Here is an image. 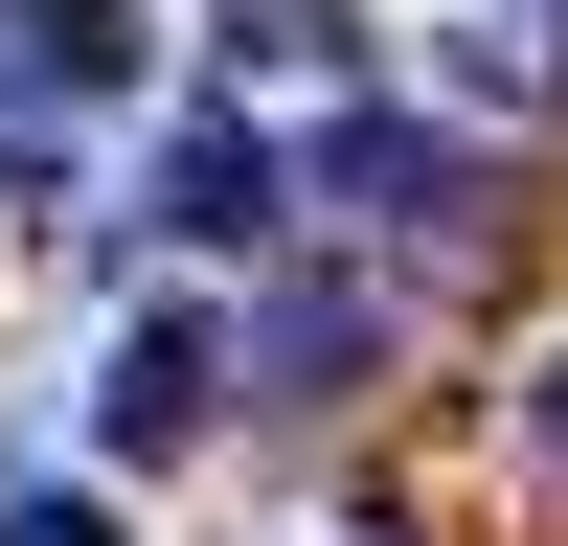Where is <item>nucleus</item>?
<instances>
[{"label":"nucleus","instance_id":"nucleus-4","mask_svg":"<svg viewBox=\"0 0 568 546\" xmlns=\"http://www.w3.org/2000/svg\"><path fill=\"white\" fill-rule=\"evenodd\" d=\"M0 69L23 91H136V0H0Z\"/></svg>","mask_w":568,"mask_h":546},{"label":"nucleus","instance_id":"nucleus-8","mask_svg":"<svg viewBox=\"0 0 568 546\" xmlns=\"http://www.w3.org/2000/svg\"><path fill=\"white\" fill-rule=\"evenodd\" d=\"M524 455H546V478H568V342H546V387H524Z\"/></svg>","mask_w":568,"mask_h":546},{"label":"nucleus","instance_id":"nucleus-6","mask_svg":"<svg viewBox=\"0 0 568 546\" xmlns=\"http://www.w3.org/2000/svg\"><path fill=\"white\" fill-rule=\"evenodd\" d=\"M205 46H227V69H342L364 23H342V0H205Z\"/></svg>","mask_w":568,"mask_h":546},{"label":"nucleus","instance_id":"nucleus-3","mask_svg":"<svg viewBox=\"0 0 568 546\" xmlns=\"http://www.w3.org/2000/svg\"><path fill=\"white\" fill-rule=\"evenodd\" d=\"M205 410H227V342H205V318H136V342L91 364V433H114V455H182Z\"/></svg>","mask_w":568,"mask_h":546},{"label":"nucleus","instance_id":"nucleus-7","mask_svg":"<svg viewBox=\"0 0 568 546\" xmlns=\"http://www.w3.org/2000/svg\"><path fill=\"white\" fill-rule=\"evenodd\" d=\"M0 546H114V501H0Z\"/></svg>","mask_w":568,"mask_h":546},{"label":"nucleus","instance_id":"nucleus-1","mask_svg":"<svg viewBox=\"0 0 568 546\" xmlns=\"http://www.w3.org/2000/svg\"><path fill=\"white\" fill-rule=\"evenodd\" d=\"M318 205H342V228H409V251H455L478 160H455V136H409V114H342V136H318Z\"/></svg>","mask_w":568,"mask_h":546},{"label":"nucleus","instance_id":"nucleus-2","mask_svg":"<svg viewBox=\"0 0 568 546\" xmlns=\"http://www.w3.org/2000/svg\"><path fill=\"white\" fill-rule=\"evenodd\" d=\"M160 228H182V251H273V228H296L273 136H251V114H182V136H160Z\"/></svg>","mask_w":568,"mask_h":546},{"label":"nucleus","instance_id":"nucleus-5","mask_svg":"<svg viewBox=\"0 0 568 546\" xmlns=\"http://www.w3.org/2000/svg\"><path fill=\"white\" fill-rule=\"evenodd\" d=\"M364 342H387V318H364V296H342V273H296V296H273V318H251V364H273V387H342V364H364Z\"/></svg>","mask_w":568,"mask_h":546}]
</instances>
